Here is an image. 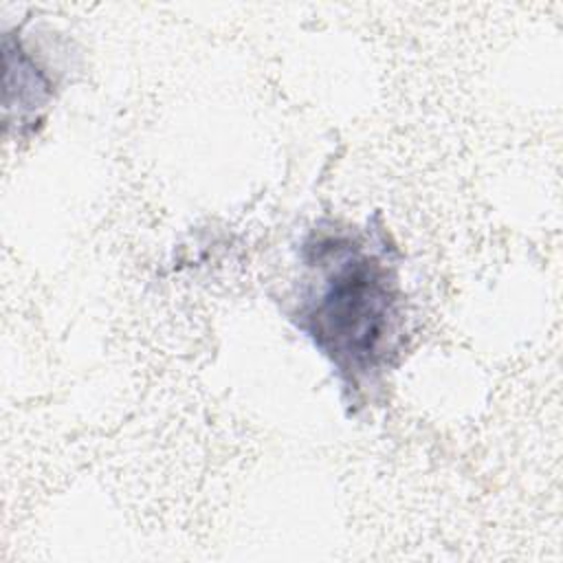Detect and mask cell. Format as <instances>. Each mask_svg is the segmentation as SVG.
Listing matches in <instances>:
<instances>
[{
	"label": "cell",
	"mask_w": 563,
	"mask_h": 563,
	"mask_svg": "<svg viewBox=\"0 0 563 563\" xmlns=\"http://www.w3.org/2000/svg\"><path fill=\"white\" fill-rule=\"evenodd\" d=\"M4 70L7 125H18V132L33 130L55 97L59 73L40 57L37 46L29 44L22 29H18V37L4 33Z\"/></svg>",
	"instance_id": "7a4b0ae2"
},
{
	"label": "cell",
	"mask_w": 563,
	"mask_h": 563,
	"mask_svg": "<svg viewBox=\"0 0 563 563\" xmlns=\"http://www.w3.org/2000/svg\"><path fill=\"white\" fill-rule=\"evenodd\" d=\"M299 264L286 314L332 365L347 405L361 407L396 365L405 339L396 251L380 229L319 222L299 246Z\"/></svg>",
	"instance_id": "6da1fadb"
}]
</instances>
